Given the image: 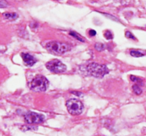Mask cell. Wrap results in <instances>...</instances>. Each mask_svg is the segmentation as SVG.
Instances as JSON below:
<instances>
[{
	"instance_id": "cell-2",
	"label": "cell",
	"mask_w": 146,
	"mask_h": 136,
	"mask_svg": "<svg viewBox=\"0 0 146 136\" xmlns=\"http://www.w3.org/2000/svg\"><path fill=\"white\" fill-rule=\"evenodd\" d=\"M46 48L48 52L54 55H63L65 52L71 50V47L65 42L51 41L46 45Z\"/></svg>"
},
{
	"instance_id": "cell-1",
	"label": "cell",
	"mask_w": 146,
	"mask_h": 136,
	"mask_svg": "<svg viewBox=\"0 0 146 136\" xmlns=\"http://www.w3.org/2000/svg\"><path fill=\"white\" fill-rule=\"evenodd\" d=\"M81 70L84 71L86 75L97 78L103 77L109 72L105 65H101L96 62H91L84 65V67L81 68Z\"/></svg>"
},
{
	"instance_id": "cell-16",
	"label": "cell",
	"mask_w": 146,
	"mask_h": 136,
	"mask_svg": "<svg viewBox=\"0 0 146 136\" xmlns=\"http://www.w3.org/2000/svg\"><path fill=\"white\" fill-rule=\"evenodd\" d=\"M89 35H91V36H94V35H96V31H94V30H91V31H89Z\"/></svg>"
},
{
	"instance_id": "cell-11",
	"label": "cell",
	"mask_w": 146,
	"mask_h": 136,
	"mask_svg": "<svg viewBox=\"0 0 146 136\" xmlns=\"http://www.w3.org/2000/svg\"><path fill=\"white\" fill-rule=\"evenodd\" d=\"M133 92L136 95H140L141 94V93H142V89H141V88L140 87L139 85L138 84H135L133 86Z\"/></svg>"
},
{
	"instance_id": "cell-10",
	"label": "cell",
	"mask_w": 146,
	"mask_h": 136,
	"mask_svg": "<svg viewBox=\"0 0 146 136\" xmlns=\"http://www.w3.org/2000/svg\"><path fill=\"white\" fill-rule=\"evenodd\" d=\"M131 81H133V82H136V84L139 85V86L140 85L143 84V80L141 79V78L138 77V76H134V75H131Z\"/></svg>"
},
{
	"instance_id": "cell-8",
	"label": "cell",
	"mask_w": 146,
	"mask_h": 136,
	"mask_svg": "<svg viewBox=\"0 0 146 136\" xmlns=\"http://www.w3.org/2000/svg\"><path fill=\"white\" fill-rule=\"evenodd\" d=\"M3 16L6 19L10 20V21H13V20L17 19L18 15L16 13H4L3 14Z\"/></svg>"
},
{
	"instance_id": "cell-3",
	"label": "cell",
	"mask_w": 146,
	"mask_h": 136,
	"mask_svg": "<svg viewBox=\"0 0 146 136\" xmlns=\"http://www.w3.org/2000/svg\"><path fill=\"white\" fill-rule=\"evenodd\" d=\"M48 85V81L42 75H36L29 83V87L34 92H39L46 90Z\"/></svg>"
},
{
	"instance_id": "cell-12",
	"label": "cell",
	"mask_w": 146,
	"mask_h": 136,
	"mask_svg": "<svg viewBox=\"0 0 146 136\" xmlns=\"http://www.w3.org/2000/svg\"><path fill=\"white\" fill-rule=\"evenodd\" d=\"M70 35H72V36L74 37V38H76V39L78 40V41H81V42H84V39H83V38H81V37L80 36V35H78V34H77L76 32H73V31H71V32H70Z\"/></svg>"
},
{
	"instance_id": "cell-14",
	"label": "cell",
	"mask_w": 146,
	"mask_h": 136,
	"mask_svg": "<svg viewBox=\"0 0 146 136\" xmlns=\"http://www.w3.org/2000/svg\"><path fill=\"white\" fill-rule=\"evenodd\" d=\"M95 48L98 51H101L102 50H104L105 48V45L102 43H96L95 45Z\"/></svg>"
},
{
	"instance_id": "cell-9",
	"label": "cell",
	"mask_w": 146,
	"mask_h": 136,
	"mask_svg": "<svg viewBox=\"0 0 146 136\" xmlns=\"http://www.w3.org/2000/svg\"><path fill=\"white\" fill-rule=\"evenodd\" d=\"M130 53H131V55H132L133 57H135V58H141V57L145 55V54L140 52V51L136 50H131Z\"/></svg>"
},
{
	"instance_id": "cell-6",
	"label": "cell",
	"mask_w": 146,
	"mask_h": 136,
	"mask_svg": "<svg viewBox=\"0 0 146 136\" xmlns=\"http://www.w3.org/2000/svg\"><path fill=\"white\" fill-rule=\"evenodd\" d=\"M24 120L28 124H39L45 120V116L34 112H27L24 115Z\"/></svg>"
},
{
	"instance_id": "cell-13",
	"label": "cell",
	"mask_w": 146,
	"mask_h": 136,
	"mask_svg": "<svg viewBox=\"0 0 146 136\" xmlns=\"http://www.w3.org/2000/svg\"><path fill=\"white\" fill-rule=\"evenodd\" d=\"M104 36H105V38L108 40L113 39V34L111 33V32L110 31H106L105 33H104Z\"/></svg>"
},
{
	"instance_id": "cell-7",
	"label": "cell",
	"mask_w": 146,
	"mask_h": 136,
	"mask_svg": "<svg viewBox=\"0 0 146 136\" xmlns=\"http://www.w3.org/2000/svg\"><path fill=\"white\" fill-rule=\"evenodd\" d=\"M21 58L27 66L31 67L36 62V59L29 53H21Z\"/></svg>"
},
{
	"instance_id": "cell-15",
	"label": "cell",
	"mask_w": 146,
	"mask_h": 136,
	"mask_svg": "<svg viewBox=\"0 0 146 136\" xmlns=\"http://www.w3.org/2000/svg\"><path fill=\"white\" fill-rule=\"evenodd\" d=\"M125 37L128 38H131V39H133V40H136V38H135V37L134 36L133 34L132 33H131L130 31H126L125 32Z\"/></svg>"
},
{
	"instance_id": "cell-5",
	"label": "cell",
	"mask_w": 146,
	"mask_h": 136,
	"mask_svg": "<svg viewBox=\"0 0 146 136\" xmlns=\"http://www.w3.org/2000/svg\"><path fill=\"white\" fill-rule=\"evenodd\" d=\"M47 69L54 73H62L66 70V66L57 59L51 60L46 65Z\"/></svg>"
},
{
	"instance_id": "cell-4",
	"label": "cell",
	"mask_w": 146,
	"mask_h": 136,
	"mask_svg": "<svg viewBox=\"0 0 146 136\" xmlns=\"http://www.w3.org/2000/svg\"><path fill=\"white\" fill-rule=\"evenodd\" d=\"M66 108L69 113L74 116H77L82 113L84 105L82 102L76 99H71L66 102Z\"/></svg>"
}]
</instances>
